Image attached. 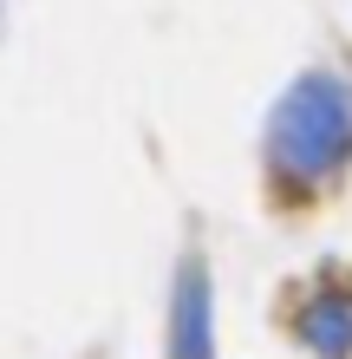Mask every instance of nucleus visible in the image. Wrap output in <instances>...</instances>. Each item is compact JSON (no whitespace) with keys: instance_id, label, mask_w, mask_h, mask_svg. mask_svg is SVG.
I'll list each match as a JSON object with an SVG mask.
<instances>
[{"instance_id":"3","label":"nucleus","mask_w":352,"mask_h":359,"mask_svg":"<svg viewBox=\"0 0 352 359\" xmlns=\"http://www.w3.org/2000/svg\"><path fill=\"white\" fill-rule=\"evenodd\" d=\"M300 340L320 359H346L352 353V294H320V301L300 313Z\"/></svg>"},{"instance_id":"2","label":"nucleus","mask_w":352,"mask_h":359,"mask_svg":"<svg viewBox=\"0 0 352 359\" xmlns=\"http://www.w3.org/2000/svg\"><path fill=\"white\" fill-rule=\"evenodd\" d=\"M170 353L176 359H209V274L196 262L176 281V340H170Z\"/></svg>"},{"instance_id":"1","label":"nucleus","mask_w":352,"mask_h":359,"mask_svg":"<svg viewBox=\"0 0 352 359\" xmlns=\"http://www.w3.org/2000/svg\"><path fill=\"white\" fill-rule=\"evenodd\" d=\"M267 151H274L281 170L294 177H326L339 170L352 151V92L326 72L294 79V92L281 98L274 124H267Z\"/></svg>"}]
</instances>
